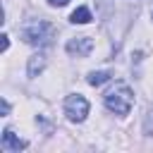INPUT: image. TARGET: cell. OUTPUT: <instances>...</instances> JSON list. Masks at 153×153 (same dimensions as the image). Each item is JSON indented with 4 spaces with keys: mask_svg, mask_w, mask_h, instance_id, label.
I'll list each match as a JSON object with an SVG mask.
<instances>
[{
    "mask_svg": "<svg viewBox=\"0 0 153 153\" xmlns=\"http://www.w3.org/2000/svg\"><path fill=\"white\" fill-rule=\"evenodd\" d=\"M2 148L5 151H12V153H19L22 148H26V141L19 139V136H14L12 129H5L2 131Z\"/></svg>",
    "mask_w": 153,
    "mask_h": 153,
    "instance_id": "5b68a950",
    "label": "cell"
},
{
    "mask_svg": "<svg viewBox=\"0 0 153 153\" xmlns=\"http://www.w3.org/2000/svg\"><path fill=\"white\" fill-rule=\"evenodd\" d=\"M151 17H153V14H151Z\"/></svg>",
    "mask_w": 153,
    "mask_h": 153,
    "instance_id": "4fadbf2b",
    "label": "cell"
},
{
    "mask_svg": "<svg viewBox=\"0 0 153 153\" xmlns=\"http://www.w3.org/2000/svg\"><path fill=\"white\" fill-rule=\"evenodd\" d=\"M93 17H91V10L88 7H76L74 12H72V17H69V22L72 24H88Z\"/></svg>",
    "mask_w": 153,
    "mask_h": 153,
    "instance_id": "52a82bcc",
    "label": "cell"
},
{
    "mask_svg": "<svg viewBox=\"0 0 153 153\" xmlns=\"http://www.w3.org/2000/svg\"><path fill=\"white\" fill-rule=\"evenodd\" d=\"M143 134H153V108L143 117Z\"/></svg>",
    "mask_w": 153,
    "mask_h": 153,
    "instance_id": "9c48e42d",
    "label": "cell"
},
{
    "mask_svg": "<svg viewBox=\"0 0 153 153\" xmlns=\"http://www.w3.org/2000/svg\"><path fill=\"white\" fill-rule=\"evenodd\" d=\"M93 50V38L91 36H74L67 41V53L72 57H86Z\"/></svg>",
    "mask_w": 153,
    "mask_h": 153,
    "instance_id": "277c9868",
    "label": "cell"
},
{
    "mask_svg": "<svg viewBox=\"0 0 153 153\" xmlns=\"http://www.w3.org/2000/svg\"><path fill=\"white\" fill-rule=\"evenodd\" d=\"M55 38V26L45 19H31L22 26V41L29 45H48Z\"/></svg>",
    "mask_w": 153,
    "mask_h": 153,
    "instance_id": "7a4b0ae2",
    "label": "cell"
},
{
    "mask_svg": "<svg viewBox=\"0 0 153 153\" xmlns=\"http://www.w3.org/2000/svg\"><path fill=\"white\" fill-rule=\"evenodd\" d=\"M0 38H2V50H7V45H10V38H7V36H5V33H2V36H0Z\"/></svg>",
    "mask_w": 153,
    "mask_h": 153,
    "instance_id": "8fae6325",
    "label": "cell"
},
{
    "mask_svg": "<svg viewBox=\"0 0 153 153\" xmlns=\"http://www.w3.org/2000/svg\"><path fill=\"white\" fill-rule=\"evenodd\" d=\"M105 105L115 115H129V110L134 105V91L129 88V84L115 81V86H110L105 93Z\"/></svg>",
    "mask_w": 153,
    "mask_h": 153,
    "instance_id": "6da1fadb",
    "label": "cell"
},
{
    "mask_svg": "<svg viewBox=\"0 0 153 153\" xmlns=\"http://www.w3.org/2000/svg\"><path fill=\"white\" fill-rule=\"evenodd\" d=\"M7 112H10V103L2 98V115H7Z\"/></svg>",
    "mask_w": 153,
    "mask_h": 153,
    "instance_id": "7c38bea8",
    "label": "cell"
},
{
    "mask_svg": "<svg viewBox=\"0 0 153 153\" xmlns=\"http://www.w3.org/2000/svg\"><path fill=\"white\" fill-rule=\"evenodd\" d=\"M65 115L72 120V122H84L86 115H88V100L79 93H72L65 98Z\"/></svg>",
    "mask_w": 153,
    "mask_h": 153,
    "instance_id": "3957f363",
    "label": "cell"
},
{
    "mask_svg": "<svg viewBox=\"0 0 153 153\" xmlns=\"http://www.w3.org/2000/svg\"><path fill=\"white\" fill-rule=\"evenodd\" d=\"M110 79V72H91L88 74V84L91 86H100V84H105Z\"/></svg>",
    "mask_w": 153,
    "mask_h": 153,
    "instance_id": "ba28073f",
    "label": "cell"
},
{
    "mask_svg": "<svg viewBox=\"0 0 153 153\" xmlns=\"http://www.w3.org/2000/svg\"><path fill=\"white\" fill-rule=\"evenodd\" d=\"M43 67H45V55L38 53V55L29 57V69H26V72H29V76L33 79V76H38V74L43 72Z\"/></svg>",
    "mask_w": 153,
    "mask_h": 153,
    "instance_id": "8992f818",
    "label": "cell"
},
{
    "mask_svg": "<svg viewBox=\"0 0 153 153\" xmlns=\"http://www.w3.org/2000/svg\"><path fill=\"white\" fill-rule=\"evenodd\" d=\"M69 0H48V5H53V7H65Z\"/></svg>",
    "mask_w": 153,
    "mask_h": 153,
    "instance_id": "30bf717a",
    "label": "cell"
}]
</instances>
